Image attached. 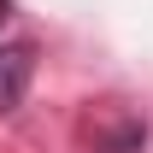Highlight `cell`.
<instances>
[{"label":"cell","mask_w":153,"mask_h":153,"mask_svg":"<svg viewBox=\"0 0 153 153\" xmlns=\"http://www.w3.org/2000/svg\"><path fill=\"white\" fill-rule=\"evenodd\" d=\"M82 141L94 153H141L147 147V118L130 112L124 100H100L94 112L82 118Z\"/></svg>","instance_id":"obj_1"},{"label":"cell","mask_w":153,"mask_h":153,"mask_svg":"<svg viewBox=\"0 0 153 153\" xmlns=\"http://www.w3.org/2000/svg\"><path fill=\"white\" fill-rule=\"evenodd\" d=\"M30 76H36V47H30V41L0 47V112H18V106H24Z\"/></svg>","instance_id":"obj_2"}]
</instances>
